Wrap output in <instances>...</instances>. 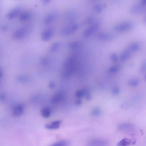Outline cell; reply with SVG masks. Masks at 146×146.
Listing matches in <instances>:
<instances>
[{
	"mask_svg": "<svg viewBox=\"0 0 146 146\" xmlns=\"http://www.w3.org/2000/svg\"><path fill=\"white\" fill-rule=\"evenodd\" d=\"M66 18L68 21L72 22L76 20L78 17L77 13L73 10L68 11L66 14Z\"/></svg>",
	"mask_w": 146,
	"mask_h": 146,
	"instance_id": "7c38bea8",
	"label": "cell"
},
{
	"mask_svg": "<svg viewBox=\"0 0 146 146\" xmlns=\"http://www.w3.org/2000/svg\"><path fill=\"white\" fill-rule=\"evenodd\" d=\"M146 69V62H145L142 64L140 70V71L141 72H144Z\"/></svg>",
	"mask_w": 146,
	"mask_h": 146,
	"instance_id": "836d02e7",
	"label": "cell"
},
{
	"mask_svg": "<svg viewBox=\"0 0 146 146\" xmlns=\"http://www.w3.org/2000/svg\"><path fill=\"white\" fill-rule=\"evenodd\" d=\"M79 25L78 24H72L63 27L61 29L60 33L63 35H69L77 31Z\"/></svg>",
	"mask_w": 146,
	"mask_h": 146,
	"instance_id": "5b68a950",
	"label": "cell"
},
{
	"mask_svg": "<svg viewBox=\"0 0 146 146\" xmlns=\"http://www.w3.org/2000/svg\"><path fill=\"white\" fill-rule=\"evenodd\" d=\"M40 62L42 65L46 66L50 64V61L48 58L43 57L41 59Z\"/></svg>",
	"mask_w": 146,
	"mask_h": 146,
	"instance_id": "484cf974",
	"label": "cell"
},
{
	"mask_svg": "<svg viewBox=\"0 0 146 146\" xmlns=\"http://www.w3.org/2000/svg\"><path fill=\"white\" fill-rule=\"evenodd\" d=\"M100 25V21L96 20L84 31L83 33V36L86 38L90 37L98 30Z\"/></svg>",
	"mask_w": 146,
	"mask_h": 146,
	"instance_id": "3957f363",
	"label": "cell"
},
{
	"mask_svg": "<svg viewBox=\"0 0 146 146\" xmlns=\"http://www.w3.org/2000/svg\"><path fill=\"white\" fill-rule=\"evenodd\" d=\"M119 67L117 65H114L111 66L109 68V71L111 73H115L117 72L119 70Z\"/></svg>",
	"mask_w": 146,
	"mask_h": 146,
	"instance_id": "d4e9b609",
	"label": "cell"
},
{
	"mask_svg": "<svg viewBox=\"0 0 146 146\" xmlns=\"http://www.w3.org/2000/svg\"><path fill=\"white\" fill-rule=\"evenodd\" d=\"M94 7L95 11L98 13H101L102 11V7L99 4L96 5H94Z\"/></svg>",
	"mask_w": 146,
	"mask_h": 146,
	"instance_id": "d6a6232c",
	"label": "cell"
},
{
	"mask_svg": "<svg viewBox=\"0 0 146 146\" xmlns=\"http://www.w3.org/2000/svg\"><path fill=\"white\" fill-rule=\"evenodd\" d=\"M82 101L80 99L77 100L75 102V104L77 106H79L82 104Z\"/></svg>",
	"mask_w": 146,
	"mask_h": 146,
	"instance_id": "d590c367",
	"label": "cell"
},
{
	"mask_svg": "<svg viewBox=\"0 0 146 146\" xmlns=\"http://www.w3.org/2000/svg\"><path fill=\"white\" fill-rule=\"evenodd\" d=\"M70 144L69 142L67 140H62L53 143L52 145L56 146H68Z\"/></svg>",
	"mask_w": 146,
	"mask_h": 146,
	"instance_id": "603a6c76",
	"label": "cell"
},
{
	"mask_svg": "<svg viewBox=\"0 0 146 146\" xmlns=\"http://www.w3.org/2000/svg\"><path fill=\"white\" fill-rule=\"evenodd\" d=\"M61 123L62 121L60 120L53 121L46 124L45 127L49 129H56L60 127Z\"/></svg>",
	"mask_w": 146,
	"mask_h": 146,
	"instance_id": "9a60e30c",
	"label": "cell"
},
{
	"mask_svg": "<svg viewBox=\"0 0 146 146\" xmlns=\"http://www.w3.org/2000/svg\"><path fill=\"white\" fill-rule=\"evenodd\" d=\"M51 111L50 109L47 107L43 108L41 110V113L44 117L47 118L50 116Z\"/></svg>",
	"mask_w": 146,
	"mask_h": 146,
	"instance_id": "ffe728a7",
	"label": "cell"
},
{
	"mask_svg": "<svg viewBox=\"0 0 146 146\" xmlns=\"http://www.w3.org/2000/svg\"><path fill=\"white\" fill-rule=\"evenodd\" d=\"M64 98L63 94L61 92H58L53 96L51 99V102L53 104H57L62 102Z\"/></svg>",
	"mask_w": 146,
	"mask_h": 146,
	"instance_id": "4fadbf2b",
	"label": "cell"
},
{
	"mask_svg": "<svg viewBox=\"0 0 146 146\" xmlns=\"http://www.w3.org/2000/svg\"><path fill=\"white\" fill-rule=\"evenodd\" d=\"M7 29V27L5 25H3L1 27V30L4 32L6 31Z\"/></svg>",
	"mask_w": 146,
	"mask_h": 146,
	"instance_id": "74e56055",
	"label": "cell"
},
{
	"mask_svg": "<svg viewBox=\"0 0 146 146\" xmlns=\"http://www.w3.org/2000/svg\"><path fill=\"white\" fill-rule=\"evenodd\" d=\"M111 60L113 62H117L118 60L117 55L114 53H111L110 56Z\"/></svg>",
	"mask_w": 146,
	"mask_h": 146,
	"instance_id": "f546056e",
	"label": "cell"
},
{
	"mask_svg": "<svg viewBox=\"0 0 146 146\" xmlns=\"http://www.w3.org/2000/svg\"><path fill=\"white\" fill-rule=\"evenodd\" d=\"M128 83L129 86H135L139 84V81L137 79H133L129 80Z\"/></svg>",
	"mask_w": 146,
	"mask_h": 146,
	"instance_id": "4316f807",
	"label": "cell"
},
{
	"mask_svg": "<svg viewBox=\"0 0 146 146\" xmlns=\"http://www.w3.org/2000/svg\"><path fill=\"white\" fill-rule=\"evenodd\" d=\"M85 98L87 100H90L91 98V95L89 91L86 89L85 95Z\"/></svg>",
	"mask_w": 146,
	"mask_h": 146,
	"instance_id": "1f68e13d",
	"label": "cell"
},
{
	"mask_svg": "<svg viewBox=\"0 0 146 146\" xmlns=\"http://www.w3.org/2000/svg\"><path fill=\"white\" fill-rule=\"evenodd\" d=\"M54 33V30L52 27H48L44 30L42 32L41 38L42 40L46 42L50 40L52 37Z\"/></svg>",
	"mask_w": 146,
	"mask_h": 146,
	"instance_id": "8992f818",
	"label": "cell"
},
{
	"mask_svg": "<svg viewBox=\"0 0 146 146\" xmlns=\"http://www.w3.org/2000/svg\"><path fill=\"white\" fill-rule=\"evenodd\" d=\"M3 70L1 68H0V78H1L3 76Z\"/></svg>",
	"mask_w": 146,
	"mask_h": 146,
	"instance_id": "ab89813d",
	"label": "cell"
},
{
	"mask_svg": "<svg viewBox=\"0 0 146 146\" xmlns=\"http://www.w3.org/2000/svg\"><path fill=\"white\" fill-rule=\"evenodd\" d=\"M58 16V14L56 11L50 13L44 17L43 20L44 23L46 25L50 24L54 21Z\"/></svg>",
	"mask_w": 146,
	"mask_h": 146,
	"instance_id": "ba28073f",
	"label": "cell"
},
{
	"mask_svg": "<svg viewBox=\"0 0 146 146\" xmlns=\"http://www.w3.org/2000/svg\"><path fill=\"white\" fill-rule=\"evenodd\" d=\"M139 44L137 43L133 44L130 47V49L132 51L137 50L139 48Z\"/></svg>",
	"mask_w": 146,
	"mask_h": 146,
	"instance_id": "4dcf8cb0",
	"label": "cell"
},
{
	"mask_svg": "<svg viewBox=\"0 0 146 146\" xmlns=\"http://www.w3.org/2000/svg\"><path fill=\"white\" fill-rule=\"evenodd\" d=\"M60 44L58 42H55L50 46L49 51L50 53H54L56 52L59 48Z\"/></svg>",
	"mask_w": 146,
	"mask_h": 146,
	"instance_id": "44dd1931",
	"label": "cell"
},
{
	"mask_svg": "<svg viewBox=\"0 0 146 146\" xmlns=\"http://www.w3.org/2000/svg\"><path fill=\"white\" fill-rule=\"evenodd\" d=\"M146 11V5L141 3L132 6L129 9L130 13L133 14H138Z\"/></svg>",
	"mask_w": 146,
	"mask_h": 146,
	"instance_id": "52a82bcc",
	"label": "cell"
},
{
	"mask_svg": "<svg viewBox=\"0 0 146 146\" xmlns=\"http://www.w3.org/2000/svg\"><path fill=\"white\" fill-rule=\"evenodd\" d=\"M83 45V42L82 41H76L70 42L68 44V47L70 49L76 50L80 48Z\"/></svg>",
	"mask_w": 146,
	"mask_h": 146,
	"instance_id": "2e32d148",
	"label": "cell"
},
{
	"mask_svg": "<svg viewBox=\"0 0 146 146\" xmlns=\"http://www.w3.org/2000/svg\"><path fill=\"white\" fill-rule=\"evenodd\" d=\"M24 111V106L21 104H18L15 106L12 111V114L16 117L21 115Z\"/></svg>",
	"mask_w": 146,
	"mask_h": 146,
	"instance_id": "9c48e42d",
	"label": "cell"
},
{
	"mask_svg": "<svg viewBox=\"0 0 146 146\" xmlns=\"http://www.w3.org/2000/svg\"><path fill=\"white\" fill-rule=\"evenodd\" d=\"M96 20L92 17H89L87 18L84 21V23L86 24H89L90 25L94 23Z\"/></svg>",
	"mask_w": 146,
	"mask_h": 146,
	"instance_id": "f1b7e54d",
	"label": "cell"
},
{
	"mask_svg": "<svg viewBox=\"0 0 146 146\" xmlns=\"http://www.w3.org/2000/svg\"><path fill=\"white\" fill-rule=\"evenodd\" d=\"M42 1L44 4H48L50 3L51 0H41Z\"/></svg>",
	"mask_w": 146,
	"mask_h": 146,
	"instance_id": "f35d334b",
	"label": "cell"
},
{
	"mask_svg": "<svg viewBox=\"0 0 146 146\" xmlns=\"http://www.w3.org/2000/svg\"><path fill=\"white\" fill-rule=\"evenodd\" d=\"M144 22L146 23V16L145 17L144 19Z\"/></svg>",
	"mask_w": 146,
	"mask_h": 146,
	"instance_id": "7bdbcfd3",
	"label": "cell"
},
{
	"mask_svg": "<svg viewBox=\"0 0 146 146\" xmlns=\"http://www.w3.org/2000/svg\"><path fill=\"white\" fill-rule=\"evenodd\" d=\"M141 3L146 5V0H142Z\"/></svg>",
	"mask_w": 146,
	"mask_h": 146,
	"instance_id": "b9f144b4",
	"label": "cell"
},
{
	"mask_svg": "<svg viewBox=\"0 0 146 146\" xmlns=\"http://www.w3.org/2000/svg\"><path fill=\"white\" fill-rule=\"evenodd\" d=\"M86 89H80L76 92L75 96L78 98H81L85 95Z\"/></svg>",
	"mask_w": 146,
	"mask_h": 146,
	"instance_id": "cb8c5ba5",
	"label": "cell"
},
{
	"mask_svg": "<svg viewBox=\"0 0 146 146\" xmlns=\"http://www.w3.org/2000/svg\"><path fill=\"white\" fill-rule=\"evenodd\" d=\"M5 98V96L4 94H2L1 96V101H4Z\"/></svg>",
	"mask_w": 146,
	"mask_h": 146,
	"instance_id": "60d3db41",
	"label": "cell"
},
{
	"mask_svg": "<svg viewBox=\"0 0 146 146\" xmlns=\"http://www.w3.org/2000/svg\"><path fill=\"white\" fill-rule=\"evenodd\" d=\"M31 13L28 11L21 13L19 16V19L21 21H25L29 19L31 17Z\"/></svg>",
	"mask_w": 146,
	"mask_h": 146,
	"instance_id": "e0dca14e",
	"label": "cell"
},
{
	"mask_svg": "<svg viewBox=\"0 0 146 146\" xmlns=\"http://www.w3.org/2000/svg\"><path fill=\"white\" fill-rule=\"evenodd\" d=\"M55 84L53 82H50L49 84V87L51 88H53L54 87Z\"/></svg>",
	"mask_w": 146,
	"mask_h": 146,
	"instance_id": "8d00e7d4",
	"label": "cell"
},
{
	"mask_svg": "<svg viewBox=\"0 0 146 146\" xmlns=\"http://www.w3.org/2000/svg\"><path fill=\"white\" fill-rule=\"evenodd\" d=\"M31 31V28L28 26L23 27L14 32L13 37L17 40L22 39L29 35Z\"/></svg>",
	"mask_w": 146,
	"mask_h": 146,
	"instance_id": "7a4b0ae2",
	"label": "cell"
},
{
	"mask_svg": "<svg viewBox=\"0 0 146 146\" xmlns=\"http://www.w3.org/2000/svg\"><path fill=\"white\" fill-rule=\"evenodd\" d=\"M145 79L146 80V75L145 76Z\"/></svg>",
	"mask_w": 146,
	"mask_h": 146,
	"instance_id": "f6af8a7d",
	"label": "cell"
},
{
	"mask_svg": "<svg viewBox=\"0 0 146 146\" xmlns=\"http://www.w3.org/2000/svg\"><path fill=\"white\" fill-rule=\"evenodd\" d=\"M131 141L127 138H124L121 140L117 144L118 146H127L130 144Z\"/></svg>",
	"mask_w": 146,
	"mask_h": 146,
	"instance_id": "7402d4cb",
	"label": "cell"
},
{
	"mask_svg": "<svg viewBox=\"0 0 146 146\" xmlns=\"http://www.w3.org/2000/svg\"><path fill=\"white\" fill-rule=\"evenodd\" d=\"M93 1H98V0H91Z\"/></svg>",
	"mask_w": 146,
	"mask_h": 146,
	"instance_id": "ee69618b",
	"label": "cell"
},
{
	"mask_svg": "<svg viewBox=\"0 0 146 146\" xmlns=\"http://www.w3.org/2000/svg\"><path fill=\"white\" fill-rule=\"evenodd\" d=\"M101 110L98 107L94 108L92 110L91 113L92 115L95 116L99 115L101 113Z\"/></svg>",
	"mask_w": 146,
	"mask_h": 146,
	"instance_id": "83f0119b",
	"label": "cell"
},
{
	"mask_svg": "<svg viewBox=\"0 0 146 146\" xmlns=\"http://www.w3.org/2000/svg\"><path fill=\"white\" fill-rule=\"evenodd\" d=\"M131 51L130 49H126L122 52L120 56V60L122 61H124L129 58Z\"/></svg>",
	"mask_w": 146,
	"mask_h": 146,
	"instance_id": "ac0fdd59",
	"label": "cell"
},
{
	"mask_svg": "<svg viewBox=\"0 0 146 146\" xmlns=\"http://www.w3.org/2000/svg\"><path fill=\"white\" fill-rule=\"evenodd\" d=\"M107 143V141L103 139H92L88 143L89 145L100 146L104 145Z\"/></svg>",
	"mask_w": 146,
	"mask_h": 146,
	"instance_id": "5bb4252c",
	"label": "cell"
},
{
	"mask_svg": "<svg viewBox=\"0 0 146 146\" xmlns=\"http://www.w3.org/2000/svg\"><path fill=\"white\" fill-rule=\"evenodd\" d=\"M17 79L20 82H27L30 80L31 77L27 75L21 74L19 75L17 77Z\"/></svg>",
	"mask_w": 146,
	"mask_h": 146,
	"instance_id": "d6986e66",
	"label": "cell"
},
{
	"mask_svg": "<svg viewBox=\"0 0 146 146\" xmlns=\"http://www.w3.org/2000/svg\"><path fill=\"white\" fill-rule=\"evenodd\" d=\"M76 67V61L74 57H70L65 61L63 64L62 76L66 78L71 76L75 72Z\"/></svg>",
	"mask_w": 146,
	"mask_h": 146,
	"instance_id": "6da1fadb",
	"label": "cell"
},
{
	"mask_svg": "<svg viewBox=\"0 0 146 146\" xmlns=\"http://www.w3.org/2000/svg\"><path fill=\"white\" fill-rule=\"evenodd\" d=\"M113 93L115 94H118L119 92V88L116 87L114 88L113 90Z\"/></svg>",
	"mask_w": 146,
	"mask_h": 146,
	"instance_id": "e575fe53",
	"label": "cell"
},
{
	"mask_svg": "<svg viewBox=\"0 0 146 146\" xmlns=\"http://www.w3.org/2000/svg\"><path fill=\"white\" fill-rule=\"evenodd\" d=\"M133 27V24L131 21H126L119 23L114 27L115 31L117 32H123L129 30Z\"/></svg>",
	"mask_w": 146,
	"mask_h": 146,
	"instance_id": "277c9868",
	"label": "cell"
},
{
	"mask_svg": "<svg viewBox=\"0 0 146 146\" xmlns=\"http://www.w3.org/2000/svg\"><path fill=\"white\" fill-rule=\"evenodd\" d=\"M98 38L101 40L108 41L113 39V36L110 33L102 32L99 33L97 35Z\"/></svg>",
	"mask_w": 146,
	"mask_h": 146,
	"instance_id": "30bf717a",
	"label": "cell"
},
{
	"mask_svg": "<svg viewBox=\"0 0 146 146\" xmlns=\"http://www.w3.org/2000/svg\"><path fill=\"white\" fill-rule=\"evenodd\" d=\"M20 11L21 9L19 7H15L7 13L6 17L7 19L9 20L13 19L19 14Z\"/></svg>",
	"mask_w": 146,
	"mask_h": 146,
	"instance_id": "8fae6325",
	"label": "cell"
}]
</instances>
